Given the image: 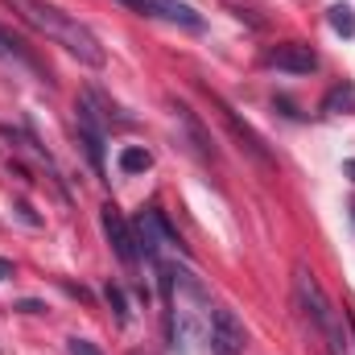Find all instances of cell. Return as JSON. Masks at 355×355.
Here are the masks:
<instances>
[{"mask_svg": "<svg viewBox=\"0 0 355 355\" xmlns=\"http://www.w3.org/2000/svg\"><path fill=\"white\" fill-rule=\"evenodd\" d=\"M29 29H37L42 37H50L54 46H62L67 54H75L83 67H103V46L99 37L91 33L83 21H75L71 12H62L58 4H46V0H4Z\"/></svg>", "mask_w": 355, "mask_h": 355, "instance_id": "1", "label": "cell"}, {"mask_svg": "<svg viewBox=\"0 0 355 355\" xmlns=\"http://www.w3.org/2000/svg\"><path fill=\"white\" fill-rule=\"evenodd\" d=\"M112 107L99 99V91H83L79 95V103H75V124H79V145H83V153H87L91 170L103 178L107 174V166H103V145H107V116Z\"/></svg>", "mask_w": 355, "mask_h": 355, "instance_id": "2", "label": "cell"}, {"mask_svg": "<svg viewBox=\"0 0 355 355\" xmlns=\"http://www.w3.org/2000/svg\"><path fill=\"white\" fill-rule=\"evenodd\" d=\"M132 236H137V252H141L145 261H153V265H162L166 248H182L178 232L170 227V219H166L157 207H141V211L132 215Z\"/></svg>", "mask_w": 355, "mask_h": 355, "instance_id": "3", "label": "cell"}, {"mask_svg": "<svg viewBox=\"0 0 355 355\" xmlns=\"http://www.w3.org/2000/svg\"><path fill=\"white\" fill-rule=\"evenodd\" d=\"M99 227H103V236H107V244H112V252H116L120 265H137V261H141L137 236H132V219H124L112 202L99 207Z\"/></svg>", "mask_w": 355, "mask_h": 355, "instance_id": "4", "label": "cell"}, {"mask_svg": "<svg viewBox=\"0 0 355 355\" xmlns=\"http://www.w3.org/2000/svg\"><path fill=\"white\" fill-rule=\"evenodd\" d=\"M207 343H211V355H244V343H248V335H244V322H240V318H236L227 306H219V310L211 314Z\"/></svg>", "mask_w": 355, "mask_h": 355, "instance_id": "5", "label": "cell"}, {"mask_svg": "<svg viewBox=\"0 0 355 355\" xmlns=\"http://www.w3.org/2000/svg\"><path fill=\"white\" fill-rule=\"evenodd\" d=\"M116 4H124V8H132L137 17H157V21H170V25H182V29H202V17L190 8V4H182V0H116Z\"/></svg>", "mask_w": 355, "mask_h": 355, "instance_id": "6", "label": "cell"}, {"mask_svg": "<svg viewBox=\"0 0 355 355\" xmlns=\"http://www.w3.org/2000/svg\"><path fill=\"white\" fill-rule=\"evenodd\" d=\"M265 67L281 71V75H314L318 71V54L306 42H281V46H272L265 54Z\"/></svg>", "mask_w": 355, "mask_h": 355, "instance_id": "7", "label": "cell"}, {"mask_svg": "<svg viewBox=\"0 0 355 355\" xmlns=\"http://www.w3.org/2000/svg\"><path fill=\"white\" fill-rule=\"evenodd\" d=\"M0 58H4V62H17V67H25V71H33L37 79H50V71L33 58V50H29L12 29H4V25H0Z\"/></svg>", "mask_w": 355, "mask_h": 355, "instance_id": "8", "label": "cell"}, {"mask_svg": "<svg viewBox=\"0 0 355 355\" xmlns=\"http://www.w3.org/2000/svg\"><path fill=\"white\" fill-rule=\"evenodd\" d=\"M174 116H178V124L186 128V137H190L194 153H198V157H207V162H215L219 153H215V141H211V132L202 128V120H198V116H194L186 103H178V99H174Z\"/></svg>", "mask_w": 355, "mask_h": 355, "instance_id": "9", "label": "cell"}, {"mask_svg": "<svg viewBox=\"0 0 355 355\" xmlns=\"http://www.w3.org/2000/svg\"><path fill=\"white\" fill-rule=\"evenodd\" d=\"M215 103H219V112H223L227 128L236 132V141H244V149H248V153H252V157H257L261 166H272V157H268L265 141H261V137H257V132H252V128H248V124H244L240 116H236V107H232V103H223V99H215Z\"/></svg>", "mask_w": 355, "mask_h": 355, "instance_id": "10", "label": "cell"}, {"mask_svg": "<svg viewBox=\"0 0 355 355\" xmlns=\"http://www.w3.org/2000/svg\"><path fill=\"white\" fill-rule=\"evenodd\" d=\"M318 112L322 116H355V83L352 79H343V83H335V87L322 95V103H318Z\"/></svg>", "mask_w": 355, "mask_h": 355, "instance_id": "11", "label": "cell"}, {"mask_svg": "<svg viewBox=\"0 0 355 355\" xmlns=\"http://www.w3.org/2000/svg\"><path fill=\"white\" fill-rule=\"evenodd\" d=\"M149 166H153V153L149 149H141V145L120 149V174H145Z\"/></svg>", "mask_w": 355, "mask_h": 355, "instance_id": "12", "label": "cell"}, {"mask_svg": "<svg viewBox=\"0 0 355 355\" xmlns=\"http://www.w3.org/2000/svg\"><path fill=\"white\" fill-rule=\"evenodd\" d=\"M103 297H107V306H112L116 322H120V327H128V322H132V310H128V297H124V289H120L116 281H107V285H103Z\"/></svg>", "mask_w": 355, "mask_h": 355, "instance_id": "13", "label": "cell"}, {"mask_svg": "<svg viewBox=\"0 0 355 355\" xmlns=\"http://www.w3.org/2000/svg\"><path fill=\"white\" fill-rule=\"evenodd\" d=\"M327 21H331V29H335V33H343V37H355V8H352V4H331Z\"/></svg>", "mask_w": 355, "mask_h": 355, "instance_id": "14", "label": "cell"}, {"mask_svg": "<svg viewBox=\"0 0 355 355\" xmlns=\"http://www.w3.org/2000/svg\"><path fill=\"white\" fill-rule=\"evenodd\" d=\"M71 355H103V352H99L91 339H79V335H75V339H71Z\"/></svg>", "mask_w": 355, "mask_h": 355, "instance_id": "15", "label": "cell"}, {"mask_svg": "<svg viewBox=\"0 0 355 355\" xmlns=\"http://www.w3.org/2000/svg\"><path fill=\"white\" fill-rule=\"evenodd\" d=\"M17 310H21V314H46L42 302H17Z\"/></svg>", "mask_w": 355, "mask_h": 355, "instance_id": "16", "label": "cell"}, {"mask_svg": "<svg viewBox=\"0 0 355 355\" xmlns=\"http://www.w3.org/2000/svg\"><path fill=\"white\" fill-rule=\"evenodd\" d=\"M8 277H12V261H4V257H0V281H8Z\"/></svg>", "mask_w": 355, "mask_h": 355, "instance_id": "17", "label": "cell"}, {"mask_svg": "<svg viewBox=\"0 0 355 355\" xmlns=\"http://www.w3.org/2000/svg\"><path fill=\"white\" fill-rule=\"evenodd\" d=\"M343 318H347V322H352V343H355V310H347V314H343Z\"/></svg>", "mask_w": 355, "mask_h": 355, "instance_id": "18", "label": "cell"}, {"mask_svg": "<svg viewBox=\"0 0 355 355\" xmlns=\"http://www.w3.org/2000/svg\"><path fill=\"white\" fill-rule=\"evenodd\" d=\"M343 170H347V178H355V162H347V166H343Z\"/></svg>", "mask_w": 355, "mask_h": 355, "instance_id": "19", "label": "cell"}, {"mask_svg": "<svg viewBox=\"0 0 355 355\" xmlns=\"http://www.w3.org/2000/svg\"><path fill=\"white\" fill-rule=\"evenodd\" d=\"M352 215H355V207H352Z\"/></svg>", "mask_w": 355, "mask_h": 355, "instance_id": "20", "label": "cell"}]
</instances>
